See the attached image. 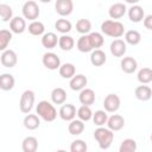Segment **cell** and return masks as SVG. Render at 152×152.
Returning a JSON list of instances; mask_svg holds the SVG:
<instances>
[{
  "label": "cell",
  "instance_id": "obj_38",
  "mask_svg": "<svg viewBox=\"0 0 152 152\" xmlns=\"http://www.w3.org/2000/svg\"><path fill=\"white\" fill-rule=\"evenodd\" d=\"M137 147H138V146H137L135 140L127 138V139H125V140L121 142V145H120V147H119V151H120V152H135V151H137Z\"/></svg>",
  "mask_w": 152,
  "mask_h": 152
},
{
  "label": "cell",
  "instance_id": "obj_4",
  "mask_svg": "<svg viewBox=\"0 0 152 152\" xmlns=\"http://www.w3.org/2000/svg\"><path fill=\"white\" fill-rule=\"evenodd\" d=\"M34 100H36L34 93H33L32 90H25V91L21 94L20 102H19L20 112L24 113V114H28V113L31 112V109L33 108Z\"/></svg>",
  "mask_w": 152,
  "mask_h": 152
},
{
  "label": "cell",
  "instance_id": "obj_3",
  "mask_svg": "<svg viewBox=\"0 0 152 152\" xmlns=\"http://www.w3.org/2000/svg\"><path fill=\"white\" fill-rule=\"evenodd\" d=\"M36 112H37V114L44 121H48V122H51V121H53L57 118V110H56V108L53 107V104H51L49 101H45V100L38 102L37 108H36Z\"/></svg>",
  "mask_w": 152,
  "mask_h": 152
},
{
  "label": "cell",
  "instance_id": "obj_2",
  "mask_svg": "<svg viewBox=\"0 0 152 152\" xmlns=\"http://www.w3.org/2000/svg\"><path fill=\"white\" fill-rule=\"evenodd\" d=\"M94 138L99 144V147L101 150H107L110 147L113 139H114V133L109 128H104L102 126H99L95 132H94Z\"/></svg>",
  "mask_w": 152,
  "mask_h": 152
},
{
  "label": "cell",
  "instance_id": "obj_14",
  "mask_svg": "<svg viewBox=\"0 0 152 152\" xmlns=\"http://www.w3.org/2000/svg\"><path fill=\"white\" fill-rule=\"evenodd\" d=\"M126 11H127V8H126L125 4H122V2H116V4H113V5L109 7L108 14H109V17H110L112 19L115 20V19L122 18V17L125 15Z\"/></svg>",
  "mask_w": 152,
  "mask_h": 152
},
{
  "label": "cell",
  "instance_id": "obj_1",
  "mask_svg": "<svg viewBox=\"0 0 152 152\" xmlns=\"http://www.w3.org/2000/svg\"><path fill=\"white\" fill-rule=\"evenodd\" d=\"M101 31L106 36H109L113 38H120L125 33V26L122 23L118 20L108 19L101 24Z\"/></svg>",
  "mask_w": 152,
  "mask_h": 152
},
{
  "label": "cell",
  "instance_id": "obj_17",
  "mask_svg": "<svg viewBox=\"0 0 152 152\" xmlns=\"http://www.w3.org/2000/svg\"><path fill=\"white\" fill-rule=\"evenodd\" d=\"M78 100L82 104L86 106H91L95 102V91L90 88H84L80 91L78 95Z\"/></svg>",
  "mask_w": 152,
  "mask_h": 152
},
{
  "label": "cell",
  "instance_id": "obj_41",
  "mask_svg": "<svg viewBox=\"0 0 152 152\" xmlns=\"http://www.w3.org/2000/svg\"><path fill=\"white\" fill-rule=\"evenodd\" d=\"M87 150H88V146L82 139H76L70 145V151L71 152H86Z\"/></svg>",
  "mask_w": 152,
  "mask_h": 152
},
{
  "label": "cell",
  "instance_id": "obj_34",
  "mask_svg": "<svg viewBox=\"0 0 152 152\" xmlns=\"http://www.w3.org/2000/svg\"><path fill=\"white\" fill-rule=\"evenodd\" d=\"M91 30V23L88 19H78L76 23V31L81 34H87Z\"/></svg>",
  "mask_w": 152,
  "mask_h": 152
},
{
  "label": "cell",
  "instance_id": "obj_42",
  "mask_svg": "<svg viewBox=\"0 0 152 152\" xmlns=\"http://www.w3.org/2000/svg\"><path fill=\"white\" fill-rule=\"evenodd\" d=\"M142 23H144L145 28H147V30H152V14L146 15V17L144 18Z\"/></svg>",
  "mask_w": 152,
  "mask_h": 152
},
{
  "label": "cell",
  "instance_id": "obj_12",
  "mask_svg": "<svg viewBox=\"0 0 152 152\" xmlns=\"http://www.w3.org/2000/svg\"><path fill=\"white\" fill-rule=\"evenodd\" d=\"M87 83H88L87 77H86L83 74H77V75H75L74 77L70 78L69 86H70V88H71L72 90H75V91H78V90H80V91H81L82 89L86 88Z\"/></svg>",
  "mask_w": 152,
  "mask_h": 152
},
{
  "label": "cell",
  "instance_id": "obj_27",
  "mask_svg": "<svg viewBox=\"0 0 152 152\" xmlns=\"http://www.w3.org/2000/svg\"><path fill=\"white\" fill-rule=\"evenodd\" d=\"M14 83H15V80H14L13 75H11V74H2L0 76V88L2 90L7 91V90L13 89Z\"/></svg>",
  "mask_w": 152,
  "mask_h": 152
},
{
  "label": "cell",
  "instance_id": "obj_44",
  "mask_svg": "<svg viewBox=\"0 0 152 152\" xmlns=\"http://www.w3.org/2000/svg\"><path fill=\"white\" fill-rule=\"evenodd\" d=\"M39 1H40V2H44V4H45V2H50L51 0H39Z\"/></svg>",
  "mask_w": 152,
  "mask_h": 152
},
{
  "label": "cell",
  "instance_id": "obj_45",
  "mask_svg": "<svg viewBox=\"0 0 152 152\" xmlns=\"http://www.w3.org/2000/svg\"><path fill=\"white\" fill-rule=\"evenodd\" d=\"M151 141H152V134H151Z\"/></svg>",
  "mask_w": 152,
  "mask_h": 152
},
{
  "label": "cell",
  "instance_id": "obj_20",
  "mask_svg": "<svg viewBox=\"0 0 152 152\" xmlns=\"http://www.w3.org/2000/svg\"><path fill=\"white\" fill-rule=\"evenodd\" d=\"M134 95L140 101H148L152 97V89L148 86L141 84V86H139V87L135 88Z\"/></svg>",
  "mask_w": 152,
  "mask_h": 152
},
{
  "label": "cell",
  "instance_id": "obj_26",
  "mask_svg": "<svg viewBox=\"0 0 152 152\" xmlns=\"http://www.w3.org/2000/svg\"><path fill=\"white\" fill-rule=\"evenodd\" d=\"M68 131H69V133L71 135H80L84 131V121H82L81 119L71 120L69 126H68Z\"/></svg>",
  "mask_w": 152,
  "mask_h": 152
},
{
  "label": "cell",
  "instance_id": "obj_25",
  "mask_svg": "<svg viewBox=\"0 0 152 152\" xmlns=\"http://www.w3.org/2000/svg\"><path fill=\"white\" fill-rule=\"evenodd\" d=\"M38 148V140L36 137H26L23 140L21 150L24 152H36Z\"/></svg>",
  "mask_w": 152,
  "mask_h": 152
},
{
  "label": "cell",
  "instance_id": "obj_7",
  "mask_svg": "<svg viewBox=\"0 0 152 152\" xmlns=\"http://www.w3.org/2000/svg\"><path fill=\"white\" fill-rule=\"evenodd\" d=\"M120 104H121V100L116 94H108L104 97L103 107L104 110L108 113H115L120 108Z\"/></svg>",
  "mask_w": 152,
  "mask_h": 152
},
{
  "label": "cell",
  "instance_id": "obj_37",
  "mask_svg": "<svg viewBox=\"0 0 152 152\" xmlns=\"http://www.w3.org/2000/svg\"><path fill=\"white\" fill-rule=\"evenodd\" d=\"M0 17H1V20L4 23L6 21H11L12 18H13V11H12V7L7 4H1L0 5Z\"/></svg>",
  "mask_w": 152,
  "mask_h": 152
},
{
  "label": "cell",
  "instance_id": "obj_16",
  "mask_svg": "<svg viewBox=\"0 0 152 152\" xmlns=\"http://www.w3.org/2000/svg\"><path fill=\"white\" fill-rule=\"evenodd\" d=\"M10 28L13 33H23L26 30V21L25 18L23 17H13L12 20L10 21Z\"/></svg>",
  "mask_w": 152,
  "mask_h": 152
},
{
  "label": "cell",
  "instance_id": "obj_19",
  "mask_svg": "<svg viewBox=\"0 0 152 152\" xmlns=\"http://www.w3.org/2000/svg\"><path fill=\"white\" fill-rule=\"evenodd\" d=\"M120 65H121V70L125 74H133L137 70L138 63L133 57H124L121 59Z\"/></svg>",
  "mask_w": 152,
  "mask_h": 152
},
{
  "label": "cell",
  "instance_id": "obj_22",
  "mask_svg": "<svg viewBox=\"0 0 152 152\" xmlns=\"http://www.w3.org/2000/svg\"><path fill=\"white\" fill-rule=\"evenodd\" d=\"M76 46L78 49V51L81 52H90L93 49V45H91V42H90V38H89V34H82L77 43H76Z\"/></svg>",
  "mask_w": 152,
  "mask_h": 152
},
{
  "label": "cell",
  "instance_id": "obj_32",
  "mask_svg": "<svg viewBox=\"0 0 152 152\" xmlns=\"http://www.w3.org/2000/svg\"><path fill=\"white\" fill-rule=\"evenodd\" d=\"M28 32L32 34V36H42L44 34V31H45V26L42 21H38V20H33L30 25H28Z\"/></svg>",
  "mask_w": 152,
  "mask_h": 152
},
{
  "label": "cell",
  "instance_id": "obj_6",
  "mask_svg": "<svg viewBox=\"0 0 152 152\" xmlns=\"http://www.w3.org/2000/svg\"><path fill=\"white\" fill-rule=\"evenodd\" d=\"M43 65L49 70H57L61 66V59L59 57L53 52H46L43 55L42 58Z\"/></svg>",
  "mask_w": 152,
  "mask_h": 152
},
{
  "label": "cell",
  "instance_id": "obj_29",
  "mask_svg": "<svg viewBox=\"0 0 152 152\" xmlns=\"http://www.w3.org/2000/svg\"><path fill=\"white\" fill-rule=\"evenodd\" d=\"M75 45V40L71 36L68 34H63L59 37L58 39V46L63 50V51H70Z\"/></svg>",
  "mask_w": 152,
  "mask_h": 152
},
{
  "label": "cell",
  "instance_id": "obj_33",
  "mask_svg": "<svg viewBox=\"0 0 152 152\" xmlns=\"http://www.w3.org/2000/svg\"><path fill=\"white\" fill-rule=\"evenodd\" d=\"M137 78L141 84H147V83L152 82V69H150V68L140 69Z\"/></svg>",
  "mask_w": 152,
  "mask_h": 152
},
{
  "label": "cell",
  "instance_id": "obj_31",
  "mask_svg": "<svg viewBox=\"0 0 152 152\" xmlns=\"http://www.w3.org/2000/svg\"><path fill=\"white\" fill-rule=\"evenodd\" d=\"M55 27H56V30L59 32V33H62V34H66L68 32H70L71 31V27H72V25H71V23L68 20V19H58L56 23H55Z\"/></svg>",
  "mask_w": 152,
  "mask_h": 152
},
{
  "label": "cell",
  "instance_id": "obj_43",
  "mask_svg": "<svg viewBox=\"0 0 152 152\" xmlns=\"http://www.w3.org/2000/svg\"><path fill=\"white\" fill-rule=\"evenodd\" d=\"M126 2H128V4H132V5H135V4H138L140 0H125Z\"/></svg>",
  "mask_w": 152,
  "mask_h": 152
},
{
  "label": "cell",
  "instance_id": "obj_36",
  "mask_svg": "<svg viewBox=\"0 0 152 152\" xmlns=\"http://www.w3.org/2000/svg\"><path fill=\"white\" fill-rule=\"evenodd\" d=\"M93 112L90 109V106H86L82 104L78 109H77V116L78 119H81L82 121H89L90 119H93Z\"/></svg>",
  "mask_w": 152,
  "mask_h": 152
},
{
  "label": "cell",
  "instance_id": "obj_40",
  "mask_svg": "<svg viewBox=\"0 0 152 152\" xmlns=\"http://www.w3.org/2000/svg\"><path fill=\"white\" fill-rule=\"evenodd\" d=\"M108 120V115L106 110H96L93 114V121L96 126H103L104 124H107Z\"/></svg>",
  "mask_w": 152,
  "mask_h": 152
},
{
  "label": "cell",
  "instance_id": "obj_13",
  "mask_svg": "<svg viewBox=\"0 0 152 152\" xmlns=\"http://www.w3.org/2000/svg\"><path fill=\"white\" fill-rule=\"evenodd\" d=\"M107 126L109 129H112L113 132H116V131H120L124 128L125 126V119L124 116L119 115V114H113L112 116L108 118L107 120Z\"/></svg>",
  "mask_w": 152,
  "mask_h": 152
},
{
  "label": "cell",
  "instance_id": "obj_24",
  "mask_svg": "<svg viewBox=\"0 0 152 152\" xmlns=\"http://www.w3.org/2000/svg\"><path fill=\"white\" fill-rule=\"evenodd\" d=\"M51 100L55 104H63L66 100V91L63 88H55L51 91Z\"/></svg>",
  "mask_w": 152,
  "mask_h": 152
},
{
  "label": "cell",
  "instance_id": "obj_5",
  "mask_svg": "<svg viewBox=\"0 0 152 152\" xmlns=\"http://www.w3.org/2000/svg\"><path fill=\"white\" fill-rule=\"evenodd\" d=\"M21 12H23V17H24L25 19L31 20V21L36 20V19L39 17V13H40L37 2L33 1V0H28V1H26V2L23 5Z\"/></svg>",
  "mask_w": 152,
  "mask_h": 152
},
{
  "label": "cell",
  "instance_id": "obj_15",
  "mask_svg": "<svg viewBox=\"0 0 152 152\" xmlns=\"http://www.w3.org/2000/svg\"><path fill=\"white\" fill-rule=\"evenodd\" d=\"M128 18L133 23H140V21H142L144 18H145L144 8L141 6H139V5H133L128 10Z\"/></svg>",
  "mask_w": 152,
  "mask_h": 152
},
{
  "label": "cell",
  "instance_id": "obj_9",
  "mask_svg": "<svg viewBox=\"0 0 152 152\" xmlns=\"http://www.w3.org/2000/svg\"><path fill=\"white\" fill-rule=\"evenodd\" d=\"M0 61H1V64L5 68H13L17 64V62H18V57H17V53L13 50L6 49L1 53Z\"/></svg>",
  "mask_w": 152,
  "mask_h": 152
},
{
  "label": "cell",
  "instance_id": "obj_18",
  "mask_svg": "<svg viewBox=\"0 0 152 152\" xmlns=\"http://www.w3.org/2000/svg\"><path fill=\"white\" fill-rule=\"evenodd\" d=\"M106 61H107V56L101 49H95V50L91 51L90 63L94 66H101V65H103L106 63Z\"/></svg>",
  "mask_w": 152,
  "mask_h": 152
},
{
  "label": "cell",
  "instance_id": "obj_28",
  "mask_svg": "<svg viewBox=\"0 0 152 152\" xmlns=\"http://www.w3.org/2000/svg\"><path fill=\"white\" fill-rule=\"evenodd\" d=\"M58 71H59V75L63 78H71L76 74V68L72 63H64L59 66Z\"/></svg>",
  "mask_w": 152,
  "mask_h": 152
},
{
  "label": "cell",
  "instance_id": "obj_8",
  "mask_svg": "<svg viewBox=\"0 0 152 152\" xmlns=\"http://www.w3.org/2000/svg\"><path fill=\"white\" fill-rule=\"evenodd\" d=\"M55 8L61 17H66L71 14L74 10V2L72 0H56Z\"/></svg>",
  "mask_w": 152,
  "mask_h": 152
},
{
  "label": "cell",
  "instance_id": "obj_21",
  "mask_svg": "<svg viewBox=\"0 0 152 152\" xmlns=\"http://www.w3.org/2000/svg\"><path fill=\"white\" fill-rule=\"evenodd\" d=\"M39 115H36V114H27L25 118H24V127L28 131H34L37 129L39 126H40V120L38 118Z\"/></svg>",
  "mask_w": 152,
  "mask_h": 152
},
{
  "label": "cell",
  "instance_id": "obj_23",
  "mask_svg": "<svg viewBox=\"0 0 152 152\" xmlns=\"http://www.w3.org/2000/svg\"><path fill=\"white\" fill-rule=\"evenodd\" d=\"M58 37L53 32H48L44 33L42 37V45L46 49H53L58 44Z\"/></svg>",
  "mask_w": 152,
  "mask_h": 152
},
{
  "label": "cell",
  "instance_id": "obj_39",
  "mask_svg": "<svg viewBox=\"0 0 152 152\" xmlns=\"http://www.w3.org/2000/svg\"><path fill=\"white\" fill-rule=\"evenodd\" d=\"M89 38H90V42H91V45H93L94 50L95 49H100L104 43L103 36L100 32H90L89 33Z\"/></svg>",
  "mask_w": 152,
  "mask_h": 152
},
{
  "label": "cell",
  "instance_id": "obj_11",
  "mask_svg": "<svg viewBox=\"0 0 152 152\" xmlns=\"http://www.w3.org/2000/svg\"><path fill=\"white\" fill-rule=\"evenodd\" d=\"M110 53L115 57H122L126 53L127 46H126V42L122 39H114L110 43Z\"/></svg>",
  "mask_w": 152,
  "mask_h": 152
},
{
  "label": "cell",
  "instance_id": "obj_35",
  "mask_svg": "<svg viewBox=\"0 0 152 152\" xmlns=\"http://www.w3.org/2000/svg\"><path fill=\"white\" fill-rule=\"evenodd\" d=\"M11 40H12V31L5 30V28L1 30L0 31V50L5 51Z\"/></svg>",
  "mask_w": 152,
  "mask_h": 152
},
{
  "label": "cell",
  "instance_id": "obj_10",
  "mask_svg": "<svg viewBox=\"0 0 152 152\" xmlns=\"http://www.w3.org/2000/svg\"><path fill=\"white\" fill-rule=\"evenodd\" d=\"M58 114H59V116H61L62 120H64V121H71V120L75 119V116L77 114L76 107L74 104H71V103H66V104L63 103V106L59 108Z\"/></svg>",
  "mask_w": 152,
  "mask_h": 152
},
{
  "label": "cell",
  "instance_id": "obj_30",
  "mask_svg": "<svg viewBox=\"0 0 152 152\" xmlns=\"http://www.w3.org/2000/svg\"><path fill=\"white\" fill-rule=\"evenodd\" d=\"M141 40V34L137 30H128L125 32V42L131 45H138Z\"/></svg>",
  "mask_w": 152,
  "mask_h": 152
}]
</instances>
